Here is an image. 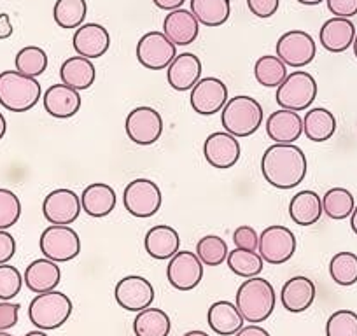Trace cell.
Masks as SVG:
<instances>
[{
    "label": "cell",
    "instance_id": "obj_1",
    "mask_svg": "<svg viewBox=\"0 0 357 336\" xmlns=\"http://www.w3.org/2000/svg\"><path fill=\"white\" fill-rule=\"evenodd\" d=\"M308 163L303 149L294 144H273L261 158L264 181L277 190H293L307 177Z\"/></svg>",
    "mask_w": 357,
    "mask_h": 336
},
{
    "label": "cell",
    "instance_id": "obj_2",
    "mask_svg": "<svg viewBox=\"0 0 357 336\" xmlns=\"http://www.w3.org/2000/svg\"><path fill=\"white\" fill-rule=\"evenodd\" d=\"M275 289L272 284L261 279L259 275L247 279L238 287L235 296V305L242 314L243 321L252 322V324L266 321L275 310Z\"/></svg>",
    "mask_w": 357,
    "mask_h": 336
},
{
    "label": "cell",
    "instance_id": "obj_3",
    "mask_svg": "<svg viewBox=\"0 0 357 336\" xmlns=\"http://www.w3.org/2000/svg\"><path fill=\"white\" fill-rule=\"evenodd\" d=\"M43 95L36 77L20 74L18 70H4L0 74V105L11 112H26L33 109Z\"/></svg>",
    "mask_w": 357,
    "mask_h": 336
},
{
    "label": "cell",
    "instance_id": "obj_4",
    "mask_svg": "<svg viewBox=\"0 0 357 336\" xmlns=\"http://www.w3.org/2000/svg\"><path fill=\"white\" fill-rule=\"evenodd\" d=\"M221 123L228 133L236 139L250 137L263 125V107L259 102L247 95L229 98L221 111Z\"/></svg>",
    "mask_w": 357,
    "mask_h": 336
},
{
    "label": "cell",
    "instance_id": "obj_5",
    "mask_svg": "<svg viewBox=\"0 0 357 336\" xmlns=\"http://www.w3.org/2000/svg\"><path fill=\"white\" fill-rule=\"evenodd\" d=\"M72 301L67 294L60 291H47L40 293L30 301L29 317L36 328L40 331L58 329L70 319Z\"/></svg>",
    "mask_w": 357,
    "mask_h": 336
},
{
    "label": "cell",
    "instance_id": "obj_6",
    "mask_svg": "<svg viewBox=\"0 0 357 336\" xmlns=\"http://www.w3.org/2000/svg\"><path fill=\"white\" fill-rule=\"evenodd\" d=\"M317 98V81L305 70H294L287 74L284 82L277 88L275 100L280 109L301 112L307 111Z\"/></svg>",
    "mask_w": 357,
    "mask_h": 336
},
{
    "label": "cell",
    "instance_id": "obj_7",
    "mask_svg": "<svg viewBox=\"0 0 357 336\" xmlns=\"http://www.w3.org/2000/svg\"><path fill=\"white\" fill-rule=\"evenodd\" d=\"M39 245L44 258L54 263L72 261L81 254V238L70 226H47L40 235Z\"/></svg>",
    "mask_w": 357,
    "mask_h": 336
},
{
    "label": "cell",
    "instance_id": "obj_8",
    "mask_svg": "<svg viewBox=\"0 0 357 336\" xmlns=\"http://www.w3.org/2000/svg\"><path fill=\"white\" fill-rule=\"evenodd\" d=\"M257 252L268 265H284L296 252V236L286 226H268L259 235Z\"/></svg>",
    "mask_w": 357,
    "mask_h": 336
},
{
    "label": "cell",
    "instance_id": "obj_9",
    "mask_svg": "<svg viewBox=\"0 0 357 336\" xmlns=\"http://www.w3.org/2000/svg\"><path fill=\"white\" fill-rule=\"evenodd\" d=\"M123 204L128 214L133 217H153L163 204L161 190L156 183L149 179H135L126 186L123 194Z\"/></svg>",
    "mask_w": 357,
    "mask_h": 336
},
{
    "label": "cell",
    "instance_id": "obj_10",
    "mask_svg": "<svg viewBox=\"0 0 357 336\" xmlns=\"http://www.w3.org/2000/svg\"><path fill=\"white\" fill-rule=\"evenodd\" d=\"M317 54L314 37L303 30H289L277 40V56L293 68L307 67Z\"/></svg>",
    "mask_w": 357,
    "mask_h": 336
},
{
    "label": "cell",
    "instance_id": "obj_11",
    "mask_svg": "<svg viewBox=\"0 0 357 336\" xmlns=\"http://www.w3.org/2000/svg\"><path fill=\"white\" fill-rule=\"evenodd\" d=\"M177 56V46L163 32H147L137 44V60L149 70H163Z\"/></svg>",
    "mask_w": 357,
    "mask_h": 336
},
{
    "label": "cell",
    "instance_id": "obj_12",
    "mask_svg": "<svg viewBox=\"0 0 357 336\" xmlns=\"http://www.w3.org/2000/svg\"><path fill=\"white\" fill-rule=\"evenodd\" d=\"M126 135L137 146H153L163 135V118L153 107H135L126 118Z\"/></svg>",
    "mask_w": 357,
    "mask_h": 336
},
{
    "label": "cell",
    "instance_id": "obj_13",
    "mask_svg": "<svg viewBox=\"0 0 357 336\" xmlns=\"http://www.w3.org/2000/svg\"><path fill=\"white\" fill-rule=\"evenodd\" d=\"M167 279L177 291H191L204 279V263L191 250H178L167 266Z\"/></svg>",
    "mask_w": 357,
    "mask_h": 336
},
{
    "label": "cell",
    "instance_id": "obj_14",
    "mask_svg": "<svg viewBox=\"0 0 357 336\" xmlns=\"http://www.w3.org/2000/svg\"><path fill=\"white\" fill-rule=\"evenodd\" d=\"M228 86L218 77H204L191 90V107L200 116L218 114L228 104Z\"/></svg>",
    "mask_w": 357,
    "mask_h": 336
},
{
    "label": "cell",
    "instance_id": "obj_15",
    "mask_svg": "<svg viewBox=\"0 0 357 336\" xmlns=\"http://www.w3.org/2000/svg\"><path fill=\"white\" fill-rule=\"evenodd\" d=\"M116 301L121 308L128 312L146 310L153 305L154 301V287L147 279L140 275H128L123 277L114 289Z\"/></svg>",
    "mask_w": 357,
    "mask_h": 336
},
{
    "label": "cell",
    "instance_id": "obj_16",
    "mask_svg": "<svg viewBox=\"0 0 357 336\" xmlns=\"http://www.w3.org/2000/svg\"><path fill=\"white\" fill-rule=\"evenodd\" d=\"M81 198L67 188L54 190L44 198L43 214L51 224L68 226L81 214Z\"/></svg>",
    "mask_w": 357,
    "mask_h": 336
},
{
    "label": "cell",
    "instance_id": "obj_17",
    "mask_svg": "<svg viewBox=\"0 0 357 336\" xmlns=\"http://www.w3.org/2000/svg\"><path fill=\"white\" fill-rule=\"evenodd\" d=\"M240 142L228 132H215L204 144V156L211 167L228 170L240 160Z\"/></svg>",
    "mask_w": 357,
    "mask_h": 336
},
{
    "label": "cell",
    "instance_id": "obj_18",
    "mask_svg": "<svg viewBox=\"0 0 357 336\" xmlns=\"http://www.w3.org/2000/svg\"><path fill=\"white\" fill-rule=\"evenodd\" d=\"M72 44L79 56L97 60V58L104 56L111 47V36L105 26L98 25V23H86L75 30Z\"/></svg>",
    "mask_w": 357,
    "mask_h": 336
},
{
    "label": "cell",
    "instance_id": "obj_19",
    "mask_svg": "<svg viewBox=\"0 0 357 336\" xmlns=\"http://www.w3.org/2000/svg\"><path fill=\"white\" fill-rule=\"evenodd\" d=\"M168 84L175 91H190L202 79V61L193 53H181L174 58L167 70Z\"/></svg>",
    "mask_w": 357,
    "mask_h": 336
},
{
    "label": "cell",
    "instance_id": "obj_20",
    "mask_svg": "<svg viewBox=\"0 0 357 336\" xmlns=\"http://www.w3.org/2000/svg\"><path fill=\"white\" fill-rule=\"evenodd\" d=\"M163 33L175 46H190L200 33V23L191 11L175 9L165 16Z\"/></svg>",
    "mask_w": 357,
    "mask_h": 336
},
{
    "label": "cell",
    "instance_id": "obj_21",
    "mask_svg": "<svg viewBox=\"0 0 357 336\" xmlns=\"http://www.w3.org/2000/svg\"><path fill=\"white\" fill-rule=\"evenodd\" d=\"M266 133L275 144H294L303 135V118L289 109H279L266 119Z\"/></svg>",
    "mask_w": 357,
    "mask_h": 336
},
{
    "label": "cell",
    "instance_id": "obj_22",
    "mask_svg": "<svg viewBox=\"0 0 357 336\" xmlns=\"http://www.w3.org/2000/svg\"><path fill=\"white\" fill-rule=\"evenodd\" d=\"M44 109L50 116L56 119H68L75 116L81 109V95L77 90L67 84H53L44 93Z\"/></svg>",
    "mask_w": 357,
    "mask_h": 336
},
{
    "label": "cell",
    "instance_id": "obj_23",
    "mask_svg": "<svg viewBox=\"0 0 357 336\" xmlns=\"http://www.w3.org/2000/svg\"><path fill=\"white\" fill-rule=\"evenodd\" d=\"M315 294H317L315 284L308 277L298 275L284 284L282 291H280V301L287 312L301 314L312 307V303L315 301Z\"/></svg>",
    "mask_w": 357,
    "mask_h": 336
},
{
    "label": "cell",
    "instance_id": "obj_24",
    "mask_svg": "<svg viewBox=\"0 0 357 336\" xmlns=\"http://www.w3.org/2000/svg\"><path fill=\"white\" fill-rule=\"evenodd\" d=\"M144 247H146V252L151 258L165 261V259H170L177 254L178 247H181V238H178V233L175 228L167 224H158L146 233Z\"/></svg>",
    "mask_w": 357,
    "mask_h": 336
},
{
    "label": "cell",
    "instance_id": "obj_25",
    "mask_svg": "<svg viewBox=\"0 0 357 336\" xmlns=\"http://www.w3.org/2000/svg\"><path fill=\"white\" fill-rule=\"evenodd\" d=\"M356 26L347 18H331L322 25L319 40L329 53H343L349 49L356 39Z\"/></svg>",
    "mask_w": 357,
    "mask_h": 336
},
{
    "label": "cell",
    "instance_id": "obj_26",
    "mask_svg": "<svg viewBox=\"0 0 357 336\" xmlns=\"http://www.w3.org/2000/svg\"><path fill=\"white\" fill-rule=\"evenodd\" d=\"M25 286L32 293L40 294L47 291H54L61 280V270L51 259L43 258L30 263L25 270Z\"/></svg>",
    "mask_w": 357,
    "mask_h": 336
},
{
    "label": "cell",
    "instance_id": "obj_27",
    "mask_svg": "<svg viewBox=\"0 0 357 336\" xmlns=\"http://www.w3.org/2000/svg\"><path fill=\"white\" fill-rule=\"evenodd\" d=\"M114 188L105 183H93L84 188L81 194V207L89 217H105L116 207Z\"/></svg>",
    "mask_w": 357,
    "mask_h": 336
},
{
    "label": "cell",
    "instance_id": "obj_28",
    "mask_svg": "<svg viewBox=\"0 0 357 336\" xmlns=\"http://www.w3.org/2000/svg\"><path fill=\"white\" fill-rule=\"evenodd\" d=\"M207 321L212 331L221 336L236 335L243 328V322H245L236 305L226 300L215 301V303L211 305Z\"/></svg>",
    "mask_w": 357,
    "mask_h": 336
},
{
    "label": "cell",
    "instance_id": "obj_29",
    "mask_svg": "<svg viewBox=\"0 0 357 336\" xmlns=\"http://www.w3.org/2000/svg\"><path fill=\"white\" fill-rule=\"evenodd\" d=\"M60 77L63 84L82 91L93 86L95 79H97V70H95L93 61L77 54V56L67 58L61 63Z\"/></svg>",
    "mask_w": 357,
    "mask_h": 336
},
{
    "label": "cell",
    "instance_id": "obj_30",
    "mask_svg": "<svg viewBox=\"0 0 357 336\" xmlns=\"http://www.w3.org/2000/svg\"><path fill=\"white\" fill-rule=\"evenodd\" d=\"M324 214L322 198L315 191L305 190L294 194L289 204V215L298 226H312Z\"/></svg>",
    "mask_w": 357,
    "mask_h": 336
},
{
    "label": "cell",
    "instance_id": "obj_31",
    "mask_svg": "<svg viewBox=\"0 0 357 336\" xmlns=\"http://www.w3.org/2000/svg\"><path fill=\"white\" fill-rule=\"evenodd\" d=\"M336 132V118L324 107H314L305 114L303 133L312 142H326Z\"/></svg>",
    "mask_w": 357,
    "mask_h": 336
},
{
    "label": "cell",
    "instance_id": "obj_32",
    "mask_svg": "<svg viewBox=\"0 0 357 336\" xmlns=\"http://www.w3.org/2000/svg\"><path fill=\"white\" fill-rule=\"evenodd\" d=\"M191 13L200 25L221 26L231 15L229 0H191Z\"/></svg>",
    "mask_w": 357,
    "mask_h": 336
},
{
    "label": "cell",
    "instance_id": "obj_33",
    "mask_svg": "<svg viewBox=\"0 0 357 336\" xmlns=\"http://www.w3.org/2000/svg\"><path fill=\"white\" fill-rule=\"evenodd\" d=\"M170 329V317L160 308H146L139 312L133 321V333L137 336H168Z\"/></svg>",
    "mask_w": 357,
    "mask_h": 336
},
{
    "label": "cell",
    "instance_id": "obj_34",
    "mask_svg": "<svg viewBox=\"0 0 357 336\" xmlns=\"http://www.w3.org/2000/svg\"><path fill=\"white\" fill-rule=\"evenodd\" d=\"M254 75L261 86L279 88L284 79L287 77V65L279 56L264 54V56L257 58L256 65H254Z\"/></svg>",
    "mask_w": 357,
    "mask_h": 336
},
{
    "label": "cell",
    "instance_id": "obj_35",
    "mask_svg": "<svg viewBox=\"0 0 357 336\" xmlns=\"http://www.w3.org/2000/svg\"><path fill=\"white\" fill-rule=\"evenodd\" d=\"M226 263H228L229 270H231L235 275L242 277V279H252V277H257L264 268V261L257 250L236 249V247L231 252H228Z\"/></svg>",
    "mask_w": 357,
    "mask_h": 336
},
{
    "label": "cell",
    "instance_id": "obj_36",
    "mask_svg": "<svg viewBox=\"0 0 357 336\" xmlns=\"http://www.w3.org/2000/svg\"><path fill=\"white\" fill-rule=\"evenodd\" d=\"M354 207H356L354 194L345 188H333V190L326 191V194L322 197V211L329 219H335V221H343V219L350 217Z\"/></svg>",
    "mask_w": 357,
    "mask_h": 336
},
{
    "label": "cell",
    "instance_id": "obj_37",
    "mask_svg": "<svg viewBox=\"0 0 357 336\" xmlns=\"http://www.w3.org/2000/svg\"><path fill=\"white\" fill-rule=\"evenodd\" d=\"M88 6L86 0H56L53 18L60 29H79L84 23Z\"/></svg>",
    "mask_w": 357,
    "mask_h": 336
},
{
    "label": "cell",
    "instance_id": "obj_38",
    "mask_svg": "<svg viewBox=\"0 0 357 336\" xmlns=\"http://www.w3.org/2000/svg\"><path fill=\"white\" fill-rule=\"evenodd\" d=\"M329 275L338 286L349 287L357 282V256L354 252H338L329 261Z\"/></svg>",
    "mask_w": 357,
    "mask_h": 336
},
{
    "label": "cell",
    "instance_id": "obj_39",
    "mask_svg": "<svg viewBox=\"0 0 357 336\" xmlns=\"http://www.w3.org/2000/svg\"><path fill=\"white\" fill-rule=\"evenodd\" d=\"M16 70L29 77H39L47 68V54L39 46H25L16 54Z\"/></svg>",
    "mask_w": 357,
    "mask_h": 336
},
{
    "label": "cell",
    "instance_id": "obj_40",
    "mask_svg": "<svg viewBox=\"0 0 357 336\" xmlns=\"http://www.w3.org/2000/svg\"><path fill=\"white\" fill-rule=\"evenodd\" d=\"M228 245L218 235H207L197 243V256L207 266H219L228 258Z\"/></svg>",
    "mask_w": 357,
    "mask_h": 336
},
{
    "label": "cell",
    "instance_id": "obj_41",
    "mask_svg": "<svg viewBox=\"0 0 357 336\" xmlns=\"http://www.w3.org/2000/svg\"><path fill=\"white\" fill-rule=\"evenodd\" d=\"M22 217V201L11 190L0 188V229H9Z\"/></svg>",
    "mask_w": 357,
    "mask_h": 336
},
{
    "label": "cell",
    "instance_id": "obj_42",
    "mask_svg": "<svg viewBox=\"0 0 357 336\" xmlns=\"http://www.w3.org/2000/svg\"><path fill=\"white\" fill-rule=\"evenodd\" d=\"M326 336H357V314L336 310L326 322Z\"/></svg>",
    "mask_w": 357,
    "mask_h": 336
},
{
    "label": "cell",
    "instance_id": "obj_43",
    "mask_svg": "<svg viewBox=\"0 0 357 336\" xmlns=\"http://www.w3.org/2000/svg\"><path fill=\"white\" fill-rule=\"evenodd\" d=\"M23 287V277L16 266L0 265V300L11 301Z\"/></svg>",
    "mask_w": 357,
    "mask_h": 336
},
{
    "label": "cell",
    "instance_id": "obj_44",
    "mask_svg": "<svg viewBox=\"0 0 357 336\" xmlns=\"http://www.w3.org/2000/svg\"><path fill=\"white\" fill-rule=\"evenodd\" d=\"M233 243L236 249H245V250H257V243H259V235L252 226L242 224L235 229L233 233Z\"/></svg>",
    "mask_w": 357,
    "mask_h": 336
},
{
    "label": "cell",
    "instance_id": "obj_45",
    "mask_svg": "<svg viewBox=\"0 0 357 336\" xmlns=\"http://www.w3.org/2000/svg\"><path fill=\"white\" fill-rule=\"evenodd\" d=\"M280 6V0H247V8L254 16L261 20L272 18L277 15Z\"/></svg>",
    "mask_w": 357,
    "mask_h": 336
},
{
    "label": "cell",
    "instance_id": "obj_46",
    "mask_svg": "<svg viewBox=\"0 0 357 336\" xmlns=\"http://www.w3.org/2000/svg\"><path fill=\"white\" fill-rule=\"evenodd\" d=\"M20 305L11 301H0V331H8L15 328L18 322Z\"/></svg>",
    "mask_w": 357,
    "mask_h": 336
},
{
    "label": "cell",
    "instance_id": "obj_47",
    "mask_svg": "<svg viewBox=\"0 0 357 336\" xmlns=\"http://www.w3.org/2000/svg\"><path fill=\"white\" fill-rule=\"evenodd\" d=\"M326 4L336 18L350 20L357 15V0H326Z\"/></svg>",
    "mask_w": 357,
    "mask_h": 336
},
{
    "label": "cell",
    "instance_id": "obj_48",
    "mask_svg": "<svg viewBox=\"0 0 357 336\" xmlns=\"http://www.w3.org/2000/svg\"><path fill=\"white\" fill-rule=\"evenodd\" d=\"M16 252V240L8 229H0V265L11 261Z\"/></svg>",
    "mask_w": 357,
    "mask_h": 336
},
{
    "label": "cell",
    "instance_id": "obj_49",
    "mask_svg": "<svg viewBox=\"0 0 357 336\" xmlns=\"http://www.w3.org/2000/svg\"><path fill=\"white\" fill-rule=\"evenodd\" d=\"M11 36H13L11 18H9V15L2 13V15H0V40L9 39Z\"/></svg>",
    "mask_w": 357,
    "mask_h": 336
},
{
    "label": "cell",
    "instance_id": "obj_50",
    "mask_svg": "<svg viewBox=\"0 0 357 336\" xmlns=\"http://www.w3.org/2000/svg\"><path fill=\"white\" fill-rule=\"evenodd\" d=\"M235 336H270V333H268L264 328H261V326L250 324L240 329Z\"/></svg>",
    "mask_w": 357,
    "mask_h": 336
},
{
    "label": "cell",
    "instance_id": "obj_51",
    "mask_svg": "<svg viewBox=\"0 0 357 336\" xmlns=\"http://www.w3.org/2000/svg\"><path fill=\"white\" fill-rule=\"evenodd\" d=\"M153 2L158 9H163V11H175V9L183 8L186 0H153Z\"/></svg>",
    "mask_w": 357,
    "mask_h": 336
},
{
    "label": "cell",
    "instance_id": "obj_52",
    "mask_svg": "<svg viewBox=\"0 0 357 336\" xmlns=\"http://www.w3.org/2000/svg\"><path fill=\"white\" fill-rule=\"evenodd\" d=\"M6 132H8V121H6L4 114H2V112H0V140L4 139Z\"/></svg>",
    "mask_w": 357,
    "mask_h": 336
},
{
    "label": "cell",
    "instance_id": "obj_53",
    "mask_svg": "<svg viewBox=\"0 0 357 336\" xmlns=\"http://www.w3.org/2000/svg\"><path fill=\"white\" fill-rule=\"evenodd\" d=\"M350 228H352V231L357 235V205L354 207L352 214H350Z\"/></svg>",
    "mask_w": 357,
    "mask_h": 336
},
{
    "label": "cell",
    "instance_id": "obj_54",
    "mask_svg": "<svg viewBox=\"0 0 357 336\" xmlns=\"http://www.w3.org/2000/svg\"><path fill=\"white\" fill-rule=\"evenodd\" d=\"M183 336H208V335H207V333H205V331H200V329H193V331L184 333Z\"/></svg>",
    "mask_w": 357,
    "mask_h": 336
},
{
    "label": "cell",
    "instance_id": "obj_55",
    "mask_svg": "<svg viewBox=\"0 0 357 336\" xmlns=\"http://www.w3.org/2000/svg\"><path fill=\"white\" fill-rule=\"evenodd\" d=\"M298 2L303 6H319L321 2H324V0H298Z\"/></svg>",
    "mask_w": 357,
    "mask_h": 336
},
{
    "label": "cell",
    "instance_id": "obj_56",
    "mask_svg": "<svg viewBox=\"0 0 357 336\" xmlns=\"http://www.w3.org/2000/svg\"><path fill=\"white\" fill-rule=\"evenodd\" d=\"M25 336H47V335H46V333L40 331V329H39V331H30V333H26Z\"/></svg>",
    "mask_w": 357,
    "mask_h": 336
},
{
    "label": "cell",
    "instance_id": "obj_57",
    "mask_svg": "<svg viewBox=\"0 0 357 336\" xmlns=\"http://www.w3.org/2000/svg\"><path fill=\"white\" fill-rule=\"evenodd\" d=\"M354 54H356V58H357V33H356V39H354Z\"/></svg>",
    "mask_w": 357,
    "mask_h": 336
},
{
    "label": "cell",
    "instance_id": "obj_58",
    "mask_svg": "<svg viewBox=\"0 0 357 336\" xmlns=\"http://www.w3.org/2000/svg\"><path fill=\"white\" fill-rule=\"evenodd\" d=\"M0 336H13V335H9V333H6V331H0Z\"/></svg>",
    "mask_w": 357,
    "mask_h": 336
}]
</instances>
